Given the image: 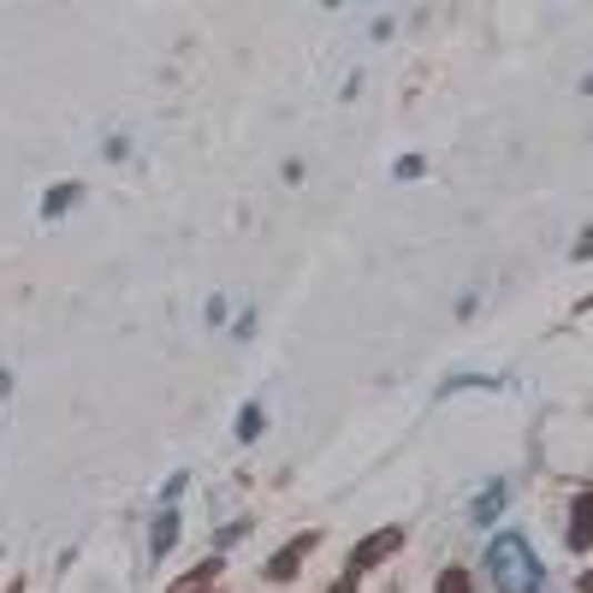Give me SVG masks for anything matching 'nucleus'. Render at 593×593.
I'll use <instances>...</instances> for the list:
<instances>
[{
  "instance_id": "f257e3e1",
  "label": "nucleus",
  "mask_w": 593,
  "mask_h": 593,
  "mask_svg": "<svg viewBox=\"0 0 593 593\" xmlns=\"http://www.w3.org/2000/svg\"><path fill=\"white\" fill-rule=\"evenodd\" d=\"M486 575H493L499 593H540L546 587V570H540L534 546L522 534H493L486 540Z\"/></svg>"
},
{
  "instance_id": "f03ea898",
  "label": "nucleus",
  "mask_w": 593,
  "mask_h": 593,
  "mask_svg": "<svg viewBox=\"0 0 593 593\" xmlns=\"http://www.w3.org/2000/svg\"><path fill=\"white\" fill-rule=\"evenodd\" d=\"M398 546H404V534H398V529H374V534H369V540H362V546H356L351 570L362 575L369 564H380V557H386V552H398Z\"/></svg>"
},
{
  "instance_id": "7ed1b4c3",
  "label": "nucleus",
  "mask_w": 593,
  "mask_h": 593,
  "mask_svg": "<svg viewBox=\"0 0 593 593\" xmlns=\"http://www.w3.org/2000/svg\"><path fill=\"white\" fill-rule=\"evenodd\" d=\"M172 546H179V511L161 504V516H154V529H149V557H167Z\"/></svg>"
},
{
  "instance_id": "20e7f679",
  "label": "nucleus",
  "mask_w": 593,
  "mask_h": 593,
  "mask_svg": "<svg viewBox=\"0 0 593 593\" xmlns=\"http://www.w3.org/2000/svg\"><path fill=\"white\" fill-rule=\"evenodd\" d=\"M564 540H570L575 552H582V546H593V493H582V499H575V511H570V529H564Z\"/></svg>"
},
{
  "instance_id": "39448f33",
  "label": "nucleus",
  "mask_w": 593,
  "mask_h": 593,
  "mask_svg": "<svg viewBox=\"0 0 593 593\" xmlns=\"http://www.w3.org/2000/svg\"><path fill=\"white\" fill-rule=\"evenodd\" d=\"M309 546H315V534H303V540H291L279 557H268V582H285V575H296V564L309 557Z\"/></svg>"
},
{
  "instance_id": "423d86ee",
  "label": "nucleus",
  "mask_w": 593,
  "mask_h": 593,
  "mask_svg": "<svg viewBox=\"0 0 593 593\" xmlns=\"http://www.w3.org/2000/svg\"><path fill=\"white\" fill-rule=\"evenodd\" d=\"M214 582H220V557H214V564H202V570H190V575H179L172 593H208Z\"/></svg>"
},
{
  "instance_id": "0eeeda50",
  "label": "nucleus",
  "mask_w": 593,
  "mask_h": 593,
  "mask_svg": "<svg viewBox=\"0 0 593 593\" xmlns=\"http://www.w3.org/2000/svg\"><path fill=\"white\" fill-rule=\"evenodd\" d=\"M78 197H83L78 184H54V190H48V197H42V220H60V214H66V208H72Z\"/></svg>"
},
{
  "instance_id": "6e6552de",
  "label": "nucleus",
  "mask_w": 593,
  "mask_h": 593,
  "mask_svg": "<svg viewBox=\"0 0 593 593\" xmlns=\"http://www.w3.org/2000/svg\"><path fill=\"white\" fill-rule=\"evenodd\" d=\"M504 511V481H493V486H486V493L475 499V522H493Z\"/></svg>"
},
{
  "instance_id": "1a4fd4ad",
  "label": "nucleus",
  "mask_w": 593,
  "mask_h": 593,
  "mask_svg": "<svg viewBox=\"0 0 593 593\" xmlns=\"http://www.w3.org/2000/svg\"><path fill=\"white\" fill-rule=\"evenodd\" d=\"M261 428H268V415H261V404L238 410V440H243V445H250V440H261Z\"/></svg>"
},
{
  "instance_id": "9d476101",
  "label": "nucleus",
  "mask_w": 593,
  "mask_h": 593,
  "mask_svg": "<svg viewBox=\"0 0 593 593\" xmlns=\"http://www.w3.org/2000/svg\"><path fill=\"white\" fill-rule=\"evenodd\" d=\"M469 386H475V392H493L499 380H486V374H458V380H445V392H469Z\"/></svg>"
},
{
  "instance_id": "9b49d317",
  "label": "nucleus",
  "mask_w": 593,
  "mask_h": 593,
  "mask_svg": "<svg viewBox=\"0 0 593 593\" xmlns=\"http://www.w3.org/2000/svg\"><path fill=\"white\" fill-rule=\"evenodd\" d=\"M184 486H190V475H184V469H179V475H172V481L161 486V504H179V499H184Z\"/></svg>"
},
{
  "instance_id": "f8f14e48",
  "label": "nucleus",
  "mask_w": 593,
  "mask_h": 593,
  "mask_svg": "<svg viewBox=\"0 0 593 593\" xmlns=\"http://www.w3.org/2000/svg\"><path fill=\"white\" fill-rule=\"evenodd\" d=\"M440 593H469V575L463 570H445L440 575Z\"/></svg>"
},
{
  "instance_id": "ddd939ff",
  "label": "nucleus",
  "mask_w": 593,
  "mask_h": 593,
  "mask_svg": "<svg viewBox=\"0 0 593 593\" xmlns=\"http://www.w3.org/2000/svg\"><path fill=\"white\" fill-rule=\"evenodd\" d=\"M422 167H428L422 154H404V161H398V179H422Z\"/></svg>"
},
{
  "instance_id": "4468645a",
  "label": "nucleus",
  "mask_w": 593,
  "mask_h": 593,
  "mask_svg": "<svg viewBox=\"0 0 593 593\" xmlns=\"http://www.w3.org/2000/svg\"><path fill=\"white\" fill-rule=\"evenodd\" d=\"M238 534H250V522H232V529H220V534H214V546H232Z\"/></svg>"
},
{
  "instance_id": "2eb2a0df",
  "label": "nucleus",
  "mask_w": 593,
  "mask_h": 593,
  "mask_svg": "<svg viewBox=\"0 0 593 593\" xmlns=\"http://www.w3.org/2000/svg\"><path fill=\"white\" fill-rule=\"evenodd\" d=\"M326 593H356V570H344V575H339V582L326 587Z\"/></svg>"
},
{
  "instance_id": "dca6fc26",
  "label": "nucleus",
  "mask_w": 593,
  "mask_h": 593,
  "mask_svg": "<svg viewBox=\"0 0 593 593\" xmlns=\"http://www.w3.org/2000/svg\"><path fill=\"white\" fill-rule=\"evenodd\" d=\"M582 255H593V225L582 232V243H575V261H582Z\"/></svg>"
},
{
  "instance_id": "f3484780",
  "label": "nucleus",
  "mask_w": 593,
  "mask_h": 593,
  "mask_svg": "<svg viewBox=\"0 0 593 593\" xmlns=\"http://www.w3.org/2000/svg\"><path fill=\"white\" fill-rule=\"evenodd\" d=\"M582 593H593V570H587V575H582Z\"/></svg>"
}]
</instances>
